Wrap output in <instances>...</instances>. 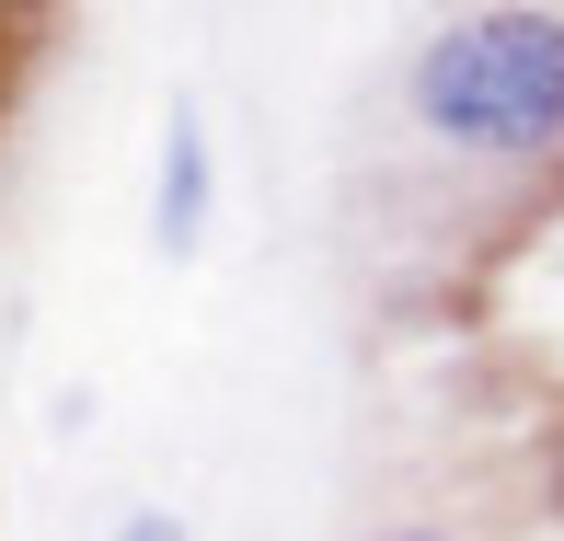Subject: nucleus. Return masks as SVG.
Wrapping results in <instances>:
<instances>
[{
	"mask_svg": "<svg viewBox=\"0 0 564 541\" xmlns=\"http://www.w3.org/2000/svg\"><path fill=\"white\" fill-rule=\"evenodd\" d=\"M403 127L460 162H564V0H460L403 58Z\"/></svg>",
	"mask_w": 564,
	"mask_h": 541,
	"instance_id": "nucleus-1",
	"label": "nucleus"
},
{
	"mask_svg": "<svg viewBox=\"0 0 564 541\" xmlns=\"http://www.w3.org/2000/svg\"><path fill=\"white\" fill-rule=\"evenodd\" d=\"M196 230H208V116L173 105L162 116V185H150V242L196 253Z\"/></svg>",
	"mask_w": 564,
	"mask_h": 541,
	"instance_id": "nucleus-2",
	"label": "nucleus"
},
{
	"mask_svg": "<svg viewBox=\"0 0 564 541\" xmlns=\"http://www.w3.org/2000/svg\"><path fill=\"white\" fill-rule=\"evenodd\" d=\"M116 541H185V519H173V507H139V519H127Z\"/></svg>",
	"mask_w": 564,
	"mask_h": 541,
	"instance_id": "nucleus-3",
	"label": "nucleus"
},
{
	"mask_svg": "<svg viewBox=\"0 0 564 541\" xmlns=\"http://www.w3.org/2000/svg\"><path fill=\"white\" fill-rule=\"evenodd\" d=\"M380 541H460V530H438V519H403V530H380Z\"/></svg>",
	"mask_w": 564,
	"mask_h": 541,
	"instance_id": "nucleus-4",
	"label": "nucleus"
},
{
	"mask_svg": "<svg viewBox=\"0 0 564 541\" xmlns=\"http://www.w3.org/2000/svg\"><path fill=\"white\" fill-rule=\"evenodd\" d=\"M542 484H553V519H564V426H553V473Z\"/></svg>",
	"mask_w": 564,
	"mask_h": 541,
	"instance_id": "nucleus-5",
	"label": "nucleus"
}]
</instances>
